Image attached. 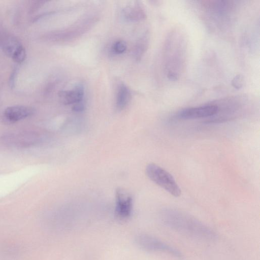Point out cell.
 <instances>
[{"label": "cell", "mask_w": 260, "mask_h": 260, "mask_svg": "<svg viewBox=\"0 0 260 260\" xmlns=\"http://www.w3.org/2000/svg\"><path fill=\"white\" fill-rule=\"evenodd\" d=\"M135 241L137 245L145 251L165 253L177 258L183 257L180 251L152 236L140 234Z\"/></svg>", "instance_id": "3"}, {"label": "cell", "mask_w": 260, "mask_h": 260, "mask_svg": "<svg viewBox=\"0 0 260 260\" xmlns=\"http://www.w3.org/2000/svg\"><path fill=\"white\" fill-rule=\"evenodd\" d=\"M232 86L237 89L241 88L244 84V78L241 75H237L231 82Z\"/></svg>", "instance_id": "13"}, {"label": "cell", "mask_w": 260, "mask_h": 260, "mask_svg": "<svg viewBox=\"0 0 260 260\" xmlns=\"http://www.w3.org/2000/svg\"><path fill=\"white\" fill-rule=\"evenodd\" d=\"M149 40V36L147 32H146L142 36L136 43L134 50V56L135 59L139 61L146 52Z\"/></svg>", "instance_id": "11"}, {"label": "cell", "mask_w": 260, "mask_h": 260, "mask_svg": "<svg viewBox=\"0 0 260 260\" xmlns=\"http://www.w3.org/2000/svg\"><path fill=\"white\" fill-rule=\"evenodd\" d=\"M126 43L123 40L117 41L112 47V51L116 54L123 53L126 51Z\"/></svg>", "instance_id": "12"}, {"label": "cell", "mask_w": 260, "mask_h": 260, "mask_svg": "<svg viewBox=\"0 0 260 260\" xmlns=\"http://www.w3.org/2000/svg\"><path fill=\"white\" fill-rule=\"evenodd\" d=\"M85 107V105L82 102L74 104L73 107V110L75 112L82 111Z\"/></svg>", "instance_id": "14"}, {"label": "cell", "mask_w": 260, "mask_h": 260, "mask_svg": "<svg viewBox=\"0 0 260 260\" xmlns=\"http://www.w3.org/2000/svg\"><path fill=\"white\" fill-rule=\"evenodd\" d=\"M131 99V91L124 84L119 85L116 95V105L117 108L120 110L124 109L128 104Z\"/></svg>", "instance_id": "10"}, {"label": "cell", "mask_w": 260, "mask_h": 260, "mask_svg": "<svg viewBox=\"0 0 260 260\" xmlns=\"http://www.w3.org/2000/svg\"><path fill=\"white\" fill-rule=\"evenodd\" d=\"M34 112V109L30 107L13 106L5 110L4 115L6 120L14 123L32 115Z\"/></svg>", "instance_id": "6"}, {"label": "cell", "mask_w": 260, "mask_h": 260, "mask_svg": "<svg viewBox=\"0 0 260 260\" xmlns=\"http://www.w3.org/2000/svg\"><path fill=\"white\" fill-rule=\"evenodd\" d=\"M218 111V106L208 104L203 106L182 109L177 114V117L182 119H192L213 116Z\"/></svg>", "instance_id": "5"}, {"label": "cell", "mask_w": 260, "mask_h": 260, "mask_svg": "<svg viewBox=\"0 0 260 260\" xmlns=\"http://www.w3.org/2000/svg\"><path fill=\"white\" fill-rule=\"evenodd\" d=\"M161 220L167 226L192 238L211 241L217 237L212 229L200 221L176 210H165Z\"/></svg>", "instance_id": "1"}, {"label": "cell", "mask_w": 260, "mask_h": 260, "mask_svg": "<svg viewBox=\"0 0 260 260\" xmlns=\"http://www.w3.org/2000/svg\"><path fill=\"white\" fill-rule=\"evenodd\" d=\"M145 172L152 182L170 194L175 197L181 195L180 188L173 176L161 167L153 163L149 164L146 167Z\"/></svg>", "instance_id": "2"}, {"label": "cell", "mask_w": 260, "mask_h": 260, "mask_svg": "<svg viewBox=\"0 0 260 260\" xmlns=\"http://www.w3.org/2000/svg\"><path fill=\"white\" fill-rule=\"evenodd\" d=\"M84 89L82 85H78L69 90L61 91L59 93L61 102L64 105L76 104L82 102Z\"/></svg>", "instance_id": "8"}, {"label": "cell", "mask_w": 260, "mask_h": 260, "mask_svg": "<svg viewBox=\"0 0 260 260\" xmlns=\"http://www.w3.org/2000/svg\"><path fill=\"white\" fill-rule=\"evenodd\" d=\"M4 51L16 62H22L26 57L25 49L16 39L10 38L3 44Z\"/></svg>", "instance_id": "7"}, {"label": "cell", "mask_w": 260, "mask_h": 260, "mask_svg": "<svg viewBox=\"0 0 260 260\" xmlns=\"http://www.w3.org/2000/svg\"><path fill=\"white\" fill-rule=\"evenodd\" d=\"M122 13L124 19L131 21L142 20L146 17L144 9L138 4L126 7Z\"/></svg>", "instance_id": "9"}, {"label": "cell", "mask_w": 260, "mask_h": 260, "mask_svg": "<svg viewBox=\"0 0 260 260\" xmlns=\"http://www.w3.org/2000/svg\"><path fill=\"white\" fill-rule=\"evenodd\" d=\"M116 203L115 212L116 217L125 220L128 218L132 214L133 198L125 190L119 188L115 193Z\"/></svg>", "instance_id": "4"}]
</instances>
